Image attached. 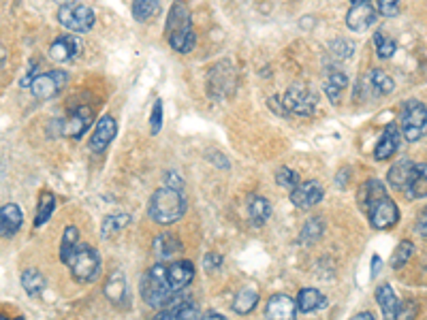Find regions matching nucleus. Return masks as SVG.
<instances>
[{
	"label": "nucleus",
	"instance_id": "obj_1",
	"mask_svg": "<svg viewBox=\"0 0 427 320\" xmlns=\"http://www.w3.org/2000/svg\"><path fill=\"white\" fill-rule=\"evenodd\" d=\"M165 35H167V41L175 52H180V54L192 52V47L197 43V35L192 30L190 11H188L184 0H175L173 3L171 11L167 15Z\"/></svg>",
	"mask_w": 427,
	"mask_h": 320
},
{
	"label": "nucleus",
	"instance_id": "obj_2",
	"mask_svg": "<svg viewBox=\"0 0 427 320\" xmlns=\"http://www.w3.org/2000/svg\"><path fill=\"white\" fill-rule=\"evenodd\" d=\"M184 211H186V199H184L182 190L171 188V186L158 188L152 194V199H149V205H147L149 218L161 227L175 225L184 216Z\"/></svg>",
	"mask_w": 427,
	"mask_h": 320
},
{
	"label": "nucleus",
	"instance_id": "obj_3",
	"mask_svg": "<svg viewBox=\"0 0 427 320\" xmlns=\"http://www.w3.org/2000/svg\"><path fill=\"white\" fill-rule=\"evenodd\" d=\"M171 297H173V288L167 278V267L163 263H156L141 278V299L149 308L163 310L167 308Z\"/></svg>",
	"mask_w": 427,
	"mask_h": 320
},
{
	"label": "nucleus",
	"instance_id": "obj_4",
	"mask_svg": "<svg viewBox=\"0 0 427 320\" xmlns=\"http://www.w3.org/2000/svg\"><path fill=\"white\" fill-rule=\"evenodd\" d=\"M284 109L295 115H314L316 113V105H318V94L314 90H310L306 84H293L284 96L280 98Z\"/></svg>",
	"mask_w": 427,
	"mask_h": 320
},
{
	"label": "nucleus",
	"instance_id": "obj_5",
	"mask_svg": "<svg viewBox=\"0 0 427 320\" xmlns=\"http://www.w3.org/2000/svg\"><path fill=\"white\" fill-rule=\"evenodd\" d=\"M71 274L78 282H92L100 272V256L88 243H80L71 263Z\"/></svg>",
	"mask_w": 427,
	"mask_h": 320
},
{
	"label": "nucleus",
	"instance_id": "obj_6",
	"mask_svg": "<svg viewBox=\"0 0 427 320\" xmlns=\"http://www.w3.org/2000/svg\"><path fill=\"white\" fill-rule=\"evenodd\" d=\"M401 135L406 141H419L427 135V105L408 101L401 109Z\"/></svg>",
	"mask_w": 427,
	"mask_h": 320
},
{
	"label": "nucleus",
	"instance_id": "obj_7",
	"mask_svg": "<svg viewBox=\"0 0 427 320\" xmlns=\"http://www.w3.org/2000/svg\"><path fill=\"white\" fill-rule=\"evenodd\" d=\"M58 21L66 30L73 32H88L92 30L96 15L90 7L80 5V3H71V5H62L58 11Z\"/></svg>",
	"mask_w": 427,
	"mask_h": 320
},
{
	"label": "nucleus",
	"instance_id": "obj_8",
	"mask_svg": "<svg viewBox=\"0 0 427 320\" xmlns=\"http://www.w3.org/2000/svg\"><path fill=\"white\" fill-rule=\"evenodd\" d=\"M69 82V75L64 70H47L39 73L30 84V92L39 98V101H49V98L58 96Z\"/></svg>",
	"mask_w": 427,
	"mask_h": 320
},
{
	"label": "nucleus",
	"instance_id": "obj_9",
	"mask_svg": "<svg viewBox=\"0 0 427 320\" xmlns=\"http://www.w3.org/2000/svg\"><path fill=\"white\" fill-rule=\"evenodd\" d=\"M365 216L370 218V225H372L374 229H379V231H387V229L395 227L397 220H399L397 205H395V201L391 199L389 194L383 196L381 201H376V203L367 209Z\"/></svg>",
	"mask_w": 427,
	"mask_h": 320
},
{
	"label": "nucleus",
	"instance_id": "obj_10",
	"mask_svg": "<svg viewBox=\"0 0 427 320\" xmlns=\"http://www.w3.org/2000/svg\"><path fill=\"white\" fill-rule=\"evenodd\" d=\"M84 52V43L75 35H62L52 45H49V56L56 62H69L80 58Z\"/></svg>",
	"mask_w": 427,
	"mask_h": 320
},
{
	"label": "nucleus",
	"instance_id": "obj_11",
	"mask_svg": "<svg viewBox=\"0 0 427 320\" xmlns=\"http://www.w3.org/2000/svg\"><path fill=\"white\" fill-rule=\"evenodd\" d=\"M92 124L90 107H78L66 120L60 122V135L69 139H80Z\"/></svg>",
	"mask_w": 427,
	"mask_h": 320
},
{
	"label": "nucleus",
	"instance_id": "obj_12",
	"mask_svg": "<svg viewBox=\"0 0 427 320\" xmlns=\"http://www.w3.org/2000/svg\"><path fill=\"white\" fill-rule=\"evenodd\" d=\"M376 15H379V11L372 7V3H357L346 13V26L353 32H365L376 21Z\"/></svg>",
	"mask_w": 427,
	"mask_h": 320
},
{
	"label": "nucleus",
	"instance_id": "obj_13",
	"mask_svg": "<svg viewBox=\"0 0 427 320\" xmlns=\"http://www.w3.org/2000/svg\"><path fill=\"white\" fill-rule=\"evenodd\" d=\"M322 194H325L322 186L318 182L310 180V182L299 184L295 190H291V201L299 209H310L322 201Z\"/></svg>",
	"mask_w": 427,
	"mask_h": 320
},
{
	"label": "nucleus",
	"instance_id": "obj_14",
	"mask_svg": "<svg viewBox=\"0 0 427 320\" xmlns=\"http://www.w3.org/2000/svg\"><path fill=\"white\" fill-rule=\"evenodd\" d=\"M118 133V126H116V120L111 115H105V117H100L96 122V129L92 133V139H90V150L92 152H103L107 150V145L113 141Z\"/></svg>",
	"mask_w": 427,
	"mask_h": 320
},
{
	"label": "nucleus",
	"instance_id": "obj_15",
	"mask_svg": "<svg viewBox=\"0 0 427 320\" xmlns=\"http://www.w3.org/2000/svg\"><path fill=\"white\" fill-rule=\"evenodd\" d=\"M265 316L267 320H295L297 303L291 297H287V294H273L267 301Z\"/></svg>",
	"mask_w": 427,
	"mask_h": 320
},
{
	"label": "nucleus",
	"instance_id": "obj_16",
	"mask_svg": "<svg viewBox=\"0 0 427 320\" xmlns=\"http://www.w3.org/2000/svg\"><path fill=\"white\" fill-rule=\"evenodd\" d=\"M163 310H169L173 320H203L199 308L192 303L190 297H186V294H173L171 301L167 303V308H163Z\"/></svg>",
	"mask_w": 427,
	"mask_h": 320
},
{
	"label": "nucleus",
	"instance_id": "obj_17",
	"mask_svg": "<svg viewBox=\"0 0 427 320\" xmlns=\"http://www.w3.org/2000/svg\"><path fill=\"white\" fill-rule=\"evenodd\" d=\"M399 143H401V131L395 124H389L381 137V141L376 143V150H374V158L376 160H389L397 150H399Z\"/></svg>",
	"mask_w": 427,
	"mask_h": 320
},
{
	"label": "nucleus",
	"instance_id": "obj_18",
	"mask_svg": "<svg viewBox=\"0 0 427 320\" xmlns=\"http://www.w3.org/2000/svg\"><path fill=\"white\" fill-rule=\"evenodd\" d=\"M167 278L173 290H184L194 278V267L190 261H175L167 267Z\"/></svg>",
	"mask_w": 427,
	"mask_h": 320
},
{
	"label": "nucleus",
	"instance_id": "obj_19",
	"mask_svg": "<svg viewBox=\"0 0 427 320\" xmlns=\"http://www.w3.org/2000/svg\"><path fill=\"white\" fill-rule=\"evenodd\" d=\"M24 223V216L21 209L15 203H7L0 207V237H13Z\"/></svg>",
	"mask_w": 427,
	"mask_h": 320
},
{
	"label": "nucleus",
	"instance_id": "obj_20",
	"mask_svg": "<svg viewBox=\"0 0 427 320\" xmlns=\"http://www.w3.org/2000/svg\"><path fill=\"white\" fill-rule=\"evenodd\" d=\"M383 196H387V188H385V184L379 180V178H370L367 182H363L361 184V188H359V207L367 214V209L376 203V201H381Z\"/></svg>",
	"mask_w": 427,
	"mask_h": 320
},
{
	"label": "nucleus",
	"instance_id": "obj_21",
	"mask_svg": "<svg viewBox=\"0 0 427 320\" xmlns=\"http://www.w3.org/2000/svg\"><path fill=\"white\" fill-rule=\"evenodd\" d=\"M404 192L410 196V199H425L427 196V164L425 162H415L408 186Z\"/></svg>",
	"mask_w": 427,
	"mask_h": 320
},
{
	"label": "nucleus",
	"instance_id": "obj_22",
	"mask_svg": "<svg viewBox=\"0 0 427 320\" xmlns=\"http://www.w3.org/2000/svg\"><path fill=\"white\" fill-rule=\"evenodd\" d=\"M412 167H415V162H412V160H408V158H401V160H397V162L389 169V173H387V182H389L395 190L404 192V190H406V186H408L410 173H412Z\"/></svg>",
	"mask_w": 427,
	"mask_h": 320
},
{
	"label": "nucleus",
	"instance_id": "obj_23",
	"mask_svg": "<svg viewBox=\"0 0 427 320\" xmlns=\"http://www.w3.org/2000/svg\"><path fill=\"white\" fill-rule=\"evenodd\" d=\"M271 216V203L259 194L248 196V218L255 227H263Z\"/></svg>",
	"mask_w": 427,
	"mask_h": 320
},
{
	"label": "nucleus",
	"instance_id": "obj_24",
	"mask_svg": "<svg viewBox=\"0 0 427 320\" xmlns=\"http://www.w3.org/2000/svg\"><path fill=\"white\" fill-rule=\"evenodd\" d=\"M346 86H348V77L344 75L342 70L331 68V70L327 73V77H325V92H327L329 101H331L334 105H338V103H340L342 92L346 90Z\"/></svg>",
	"mask_w": 427,
	"mask_h": 320
},
{
	"label": "nucleus",
	"instance_id": "obj_25",
	"mask_svg": "<svg viewBox=\"0 0 427 320\" xmlns=\"http://www.w3.org/2000/svg\"><path fill=\"white\" fill-rule=\"evenodd\" d=\"M295 303H297V310L301 314H308V312L322 308L325 303H327V299H325V294L316 288H304V290H299Z\"/></svg>",
	"mask_w": 427,
	"mask_h": 320
},
{
	"label": "nucleus",
	"instance_id": "obj_26",
	"mask_svg": "<svg viewBox=\"0 0 427 320\" xmlns=\"http://www.w3.org/2000/svg\"><path fill=\"white\" fill-rule=\"evenodd\" d=\"M105 297L116 305H122L127 299V280H124L122 272H113L105 282Z\"/></svg>",
	"mask_w": 427,
	"mask_h": 320
},
{
	"label": "nucleus",
	"instance_id": "obj_27",
	"mask_svg": "<svg viewBox=\"0 0 427 320\" xmlns=\"http://www.w3.org/2000/svg\"><path fill=\"white\" fill-rule=\"evenodd\" d=\"M259 303V292L255 288H242L233 299V312L239 316L250 314Z\"/></svg>",
	"mask_w": 427,
	"mask_h": 320
},
{
	"label": "nucleus",
	"instance_id": "obj_28",
	"mask_svg": "<svg viewBox=\"0 0 427 320\" xmlns=\"http://www.w3.org/2000/svg\"><path fill=\"white\" fill-rule=\"evenodd\" d=\"M376 301H379L383 314H385L389 320H393L399 301H397V297H395V292H393L391 284H381L379 288H376Z\"/></svg>",
	"mask_w": 427,
	"mask_h": 320
},
{
	"label": "nucleus",
	"instance_id": "obj_29",
	"mask_svg": "<svg viewBox=\"0 0 427 320\" xmlns=\"http://www.w3.org/2000/svg\"><path fill=\"white\" fill-rule=\"evenodd\" d=\"M180 248H182V241L178 237H173L171 233H163L154 239V252L161 261L173 256L175 252H180Z\"/></svg>",
	"mask_w": 427,
	"mask_h": 320
},
{
	"label": "nucleus",
	"instance_id": "obj_30",
	"mask_svg": "<svg viewBox=\"0 0 427 320\" xmlns=\"http://www.w3.org/2000/svg\"><path fill=\"white\" fill-rule=\"evenodd\" d=\"M78 245H80V231H78V227H66L64 235H62V243H60V261L64 265L71 263L75 250H78Z\"/></svg>",
	"mask_w": 427,
	"mask_h": 320
},
{
	"label": "nucleus",
	"instance_id": "obj_31",
	"mask_svg": "<svg viewBox=\"0 0 427 320\" xmlns=\"http://www.w3.org/2000/svg\"><path fill=\"white\" fill-rule=\"evenodd\" d=\"M21 286L30 297H39V294L45 290V276L39 272V269H26V272L21 274Z\"/></svg>",
	"mask_w": 427,
	"mask_h": 320
},
{
	"label": "nucleus",
	"instance_id": "obj_32",
	"mask_svg": "<svg viewBox=\"0 0 427 320\" xmlns=\"http://www.w3.org/2000/svg\"><path fill=\"white\" fill-rule=\"evenodd\" d=\"M367 84H370V88H372L376 94H391L393 88H395L393 79L387 75L385 70H381V68H372V70H370Z\"/></svg>",
	"mask_w": 427,
	"mask_h": 320
},
{
	"label": "nucleus",
	"instance_id": "obj_33",
	"mask_svg": "<svg viewBox=\"0 0 427 320\" xmlns=\"http://www.w3.org/2000/svg\"><path fill=\"white\" fill-rule=\"evenodd\" d=\"M56 207V199L52 192H43L39 199V207H37V216H35V229H41L49 218L54 214Z\"/></svg>",
	"mask_w": 427,
	"mask_h": 320
},
{
	"label": "nucleus",
	"instance_id": "obj_34",
	"mask_svg": "<svg viewBox=\"0 0 427 320\" xmlns=\"http://www.w3.org/2000/svg\"><path fill=\"white\" fill-rule=\"evenodd\" d=\"M322 231H325L322 220L320 218H310L308 223L304 225V229H301V233H299V241L304 245H312L322 237Z\"/></svg>",
	"mask_w": 427,
	"mask_h": 320
},
{
	"label": "nucleus",
	"instance_id": "obj_35",
	"mask_svg": "<svg viewBox=\"0 0 427 320\" xmlns=\"http://www.w3.org/2000/svg\"><path fill=\"white\" fill-rule=\"evenodd\" d=\"M129 223H131V216H129V214H111V216L105 218L103 231H100V235H103V239H111L113 235H118Z\"/></svg>",
	"mask_w": 427,
	"mask_h": 320
},
{
	"label": "nucleus",
	"instance_id": "obj_36",
	"mask_svg": "<svg viewBox=\"0 0 427 320\" xmlns=\"http://www.w3.org/2000/svg\"><path fill=\"white\" fill-rule=\"evenodd\" d=\"M161 0H133V17L137 21H147L152 19L158 11Z\"/></svg>",
	"mask_w": 427,
	"mask_h": 320
},
{
	"label": "nucleus",
	"instance_id": "obj_37",
	"mask_svg": "<svg viewBox=\"0 0 427 320\" xmlns=\"http://www.w3.org/2000/svg\"><path fill=\"white\" fill-rule=\"evenodd\" d=\"M374 43H376V52H379L381 60H389L395 54V41L391 37H387L385 32H376L374 35Z\"/></svg>",
	"mask_w": 427,
	"mask_h": 320
},
{
	"label": "nucleus",
	"instance_id": "obj_38",
	"mask_svg": "<svg viewBox=\"0 0 427 320\" xmlns=\"http://www.w3.org/2000/svg\"><path fill=\"white\" fill-rule=\"evenodd\" d=\"M412 252H415V245H412V241H401L397 248H395V252H393V256H391V267L393 269H399V267H404L406 263H408V258L412 256Z\"/></svg>",
	"mask_w": 427,
	"mask_h": 320
},
{
	"label": "nucleus",
	"instance_id": "obj_39",
	"mask_svg": "<svg viewBox=\"0 0 427 320\" xmlns=\"http://www.w3.org/2000/svg\"><path fill=\"white\" fill-rule=\"evenodd\" d=\"M329 49H331V54H334L336 60H346V58H350L355 54V43H350L348 39H336L329 45Z\"/></svg>",
	"mask_w": 427,
	"mask_h": 320
},
{
	"label": "nucleus",
	"instance_id": "obj_40",
	"mask_svg": "<svg viewBox=\"0 0 427 320\" xmlns=\"http://www.w3.org/2000/svg\"><path fill=\"white\" fill-rule=\"evenodd\" d=\"M417 314H419V305H417V301H412V299H404V301H399V303H397V310H395L393 320H415Z\"/></svg>",
	"mask_w": 427,
	"mask_h": 320
},
{
	"label": "nucleus",
	"instance_id": "obj_41",
	"mask_svg": "<svg viewBox=\"0 0 427 320\" xmlns=\"http://www.w3.org/2000/svg\"><path fill=\"white\" fill-rule=\"evenodd\" d=\"M275 182H278L282 188H289V190H295L301 182H299V173L289 167H282L278 173H275Z\"/></svg>",
	"mask_w": 427,
	"mask_h": 320
},
{
	"label": "nucleus",
	"instance_id": "obj_42",
	"mask_svg": "<svg viewBox=\"0 0 427 320\" xmlns=\"http://www.w3.org/2000/svg\"><path fill=\"white\" fill-rule=\"evenodd\" d=\"M149 126H152V135L161 133V126H163V98H156V103L152 107V115H149Z\"/></svg>",
	"mask_w": 427,
	"mask_h": 320
},
{
	"label": "nucleus",
	"instance_id": "obj_43",
	"mask_svg": "<svg viewBox=\"0 0 427 320\" xmlns=\"http://www.w3.org/2000/svg\"><path fill=\"white\" fill-rule=\"evenodd\" d=\"M379 3V11L385 17H395L399 13V0H376Z\"/></svg>",
	"mask_w": 427,
	"mask_h": 320
},
{
	"label": "nucleus",
	"instance_id": "obj_44",
	"mask_svg": "<svg viewBox=\"0 0 427 320\" xmlns=\"http://www.w3.org/2000/svg\"><path fill=\"white\" fill-rule=\"evenodd\" d=\"M220 263H222V256H220V254L210 252V254L206 256V272H208V274L216 272V269L220 267Z\"/></svg>",
	"mask_w": 427,
	"mask_h": 320
},
{
	"label": "nucleus",
	"instance_id": "obj_45",
	"mask_svg": "<svg viewBox=\"0 0 427 320\" xmlns=\"http://www.w3.org/2000/svg\"><path fill=\"white\" fill-rule=\"evenodd\" d=\"M417 233L427 239V207H425V209L421 211V216L417 218Z\"/></svg>",
	"mask_w": 427,
	"mask_h": 320
},
{
	"label": "nucleus",
	"instance_id": "obj_46",
	"mask_svg": "<svg viewBox=\"0 0 427 320\" xmlns=\"http://www.w3.org/2000/svg\"><path fill=\"white\" fill-rule=\"evenodd\" d=\"M182 178L178 176V173H167V184L165 186H171V188H178V190H182Z\"/></svg>",
	"mask_w": 427,
	"mask_h": 320
},
{
	"label": "nucleus",
	"instance_id": "obj_47",
	"mask_svg": "<svg viewBox=\"0 0 427 320\" xmlns=\"http://www.w3.org/2000/svg\"><path fill=\"white\" fill-rule=\"evenodd\" d=\"M203 320H227V318H224L222 314H218V312H208V314H203Z\"/></svg>",
	"mask_w": 427,
	"mask_h": 320
},
{
	"label": "nucleus",
	"instance_id": "obj_48",
	"mask_svg": "<svg viewBox=\"0 0 427 320\" xmlns=\"http://www.w3.org/2000/svg\"><path fill=\"white\" fill-rule=\"evenodd\" d=\"M152 320H173V316H171V312L169 310H163L161 314H156Z\"/></svg>",
	"mask_w": 427,
	"mask_h": 320
},
{
	"label": "nucleus",
	"instance_id": "obj_49",
	"mask_svg": "<svg viewBox=\"0 0 427 320\" xmlns=\"http://www.w3.org/2000/svg\"><path fill=\"white\" fill-rule=\"evenodd\" d=\"M379 267H381V258H379V256H374V258H372V276H376V272H379Z\"/></svg>",
	"mask_w": 427,
	"mask_h": 320
},
{
	"label": "nucleus",
	"instance_id": "obj_50",
	"mask_svg": "<svg viewBox=\"0 0 427 320\" xmlns=\"http://www.w3.org/2000/svg\"><path fill=\"white\" fill-rule=\"evenodd\" d=\"M353 320H376V318H374V316H372L370 312H361V314H357V316H355Z\"/></svg>",
	"mask_w": 427,
	"mask_h": 320
},
{
	"label": "nucleus",
	"instance_id": "obj_51",
	"mask_svg": "<svg viewBox=\"0 0 427 320\" xmlns=\"http://www.w3.org/2000/svg\"><path fill=\"white\" fill-rule=\"evenodd\" d=\"M5 58H7V49H5V45H3V43H0V66H3Z\"/></svg>",
	"mask_w": 427,
	"mask_h": 320
},
{
	"label": "nucleus",
	"instance_id": "obj_52",
	"mask_svg": "<svg viewBox=\"0 0 427 320\" xmlns=\"http://www.w3.org/2000/svg\"><path fill=\"white\" fill-rule=\"evenodd\" d=\"M357 3H372V0H350V5H357Z\"/></svg>",
	"mask_w": 427,
	"mask_h": 320
},
{
	"label": "nucleus",
	"instance_id": "obj_53",
	"mask_svg": "<svg viewBox=\"0 0 427 320\" xmlns=\"http://www.w3.org/2000/svg\"><path fill=\"white\" fill-rule=\"evenodd\" d=\"M0 320H24L21 316H17V318H7V316H0Z\"/></svg>",
	"mask_w": 427,
	"mask_h": 320
}]
</instances>
